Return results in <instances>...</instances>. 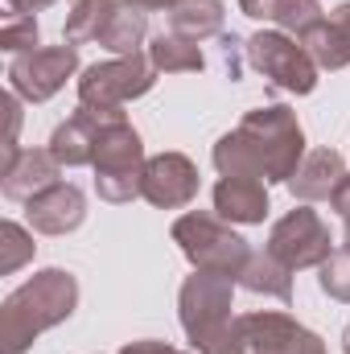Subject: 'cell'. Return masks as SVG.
<instances>
[{
  "instance_id": "1",
  "label": "cell",
  "mask_w": 350,
  "mask_h": 354,
  "mask_svg": "<svg viewBox=\"0 0 350 354\" xmlns=\"http://www.w3.org/2000/svg\"><path fill=\"white\" fill-rule=\"evenodd\" d=\"M79 305V284L62 268H46L33 280H25L17 292H8L0 309V354H25L37 334L66 322Z\"/></svg>"
},
{
  "instance_id": "2",
  "label": "cell",
  "mask_w": 350,
  "mask_h": 354,
  "mask_svg": "<svg viewBox=\"0 0 350 354\" xmlns=\"http://www.w3.org/2000/svg\"><path fill=\"white\" fill-rule=\"evenodd\" d=\"M145 181V149L124 111H103V132L95 149V189L107 202H132Z\"/></svg>"
},
{
  "instance_id": "3",
  "label": "cell",
  "mask_w": 350,
  "mask_h": 354,
  "mask_svg": "<svg viewBox=\"0 0 350 354\" xmlns=\"http://www.w3.org/2000/svg\"><path fill=\"white\" fill-rule=\"evenodd\" d=\"M235 132L252 149V161H256L264 181H288L297 174L305 136H301V124L288 107H256L243 115V124Z\"/></svg>"
},
{
  "instance_id": "4",
  "label": "cell",
  "mask_w": 350,
  "mask_h": 354,
  "mask_svg": "<svg viewBox=\"0 0 350 354\" xmlns=\"http://www.w3.org/2000/svg\"><path fill=\"white\" fill-rule=\"evenodd\" d=\"M181 326L194 351L210 354L231 334V276L198 272L181 284Z\"/></svg>"
},
{
  "instance_id": "5",
  "label": "cell",
  "mask_w": 350,
  "mask_h": 354,
  "mask_svg": "<svg viewBox=\"0 0 350 354\" xmlns=\"http://www.w3.org/2000/svg\"><path fill=\"white\" fill-rule=\"evenodd\" d=\"M174 239L181 243L185 260L198 268V272H219V276H243V268L252 260L248 243L227 231L223 223H214L210 214H185L174 223Z\"/></svg>"
},
{
  "instance_id": "6",
  "label": "cell",
  "mask_w": 350,
  "mask_h": 354,
  "mask_svg": "<svg viewBox=\"0 0 350 354\" xmlns=\"http://www.w3.org/2000/svg\"><path fill=\"white\" fill-rule=\"evenodd\" d=\"M153 79H157V71L140 54L99 62V66H87L79 79V103L91 111H120L128 99H136L153 87Z\"/></svg>"
},
{
  "instance_id": "7",
  "label": "cell",
  "mask_w": 350,
  "mask_h": 354,
  "mask_svg": "<svg viewBox=\"0 0 350 354\" xmlns=\"http://www.w3.org/2000/svg\"><path fill=\"white\" fill-rule=\"evenodd\" d=\"M79 71V50L75 46H37L29 54H17L8 62V91L21 95L25 103H46L50 95L66 87V79Z\"/></svg>"
},
{
  "instance_id": "8",
  "label": "cell",
  "mask_w": 350,
  "mask_h": 354,
  "mask_svg": "<svg viewBox=\"0 0 350 354\" xmlns=\"http://www.w3.org/2000/svg\"><path fill=\"white\" fill-rule=\"evenodd\" d=\"M248 62L260 71L272 87L293 91V95H309L317 87V66L305 54L301 41L284 37V33H256L248 41Z\"/></svg>"
},
{
  "instance_id": "9",
  "label": "cell",
  "mask_w": 350,
  "mask_h": 354,
  "mask_svg": "<svg viewBox=\"0 0 350 354\" xmlns=\"http://www.w3.org/2000/svg\"><path fill=\"white\" fill-rule=\"evenodd\" d=\"M268 252L288 268H309V264H326L334 252H330V231L326 223L313 214V210H293L284 214L276 227H272V239H268Z\"/></svg>"
},
{
  "instance_id": "10",
  "label": "cell",
  "mask_w": 350,
  "mask_h": 354,
  "mask_svg": "<svg viewBox=\"0 0 350 354\" xmlns=\"http://www.w3.org/2000/svg\"><path fill=\"white\" fill-rule=\"evenodd\" d=\"M58 174H62V165L50 149H21L8 161H0V189L8 202H29L42 189L58 185Z\"/></svg>"
},
{
  "instance_id": "11",
  "label": "cell",
  "mask_w": 350,
  "mask_h": 354,
  "mask_svg": "<svg viewBox=\"0 0 350 354\" xmlns=\"http://www.w3.org/2000/svg\"><path fill=\"white\" fill-rule=\"evenodd\" d=\"M140 194L161 206V210H177L198 194V169L181 157V153H161L153 161H145V181Z\"/></svg>"
},
{
  "instance_id": "12",
  "label": "cell",
  "mask_w": 350,
  "mask_h": 354,
  "mask_svg": "<svg viewBox=\"0 0 350 354\" xmlns=\"http://www.w3.org/2000/svg\"><path fill=\"white\" fill-rule=\"evenodd\" d=\"M25 218L42 235H66L87 218V198H83L79 185L58 181V185H50V189H42L37 198L25 202Z\"/></svg>"
},
{
  "instance_id": "13",
  "label": "cell",
  "mask_w": 350,
  "mask_h": 354,
  "mask_svg": "<svg viewBox=\"0 0 350 354\" xmlns=\"http://www.w3.org/2000/svg\"><path fill=\"white\" fill-rule=\"evenodd\" d=\"M99 132H103V111L79 107L66 124H58V128H54V136H50V153L58 157V165H62V169H75V165H95Z\"/></svg>"
},
{
  "instance_id": "14",
  "label": "cell",
  "mask_w": 350,
  "mask_h": 354,
  "mask_svg": "<svg viewBox=\"0 0 350 354\" xmlns=\"http://www.w3.org/2000/svg\"><path fill=\"white\" fill-rule=\"evenodd\" d=\"M342 177H347V169H342V157L334 149H313L297 165V174L288 177V185H293V194L301 202H322V198H334Z\"/></svg>"
},
{
  "instance_id": "15",
  "label": "cell",
  "mask_w": 350,
  "mask_h": 354,
  "mask_svg": "<svg viewBox=\"0 0 350 354\" xmlns=\"http://www.w3.org/2000/svg\"><path fill=\"white\" fill-rule=\"evenodd\" d=\"M214 210L231 223H264L268 189L260 177H223L214 185Z\"/></svg>"
},
{
  "instance_id": "16",
  "label": "cell",
  "mask_w": 350,
  "mask_h": 354,
  "mask_svg": "<svg viewBox=\"0 0 350 354\" xmlns=\"http://www.w3.org/2000/svg\"><path fill=\"white\" fill-rule=\"evenodd\" d=\"M239 8H243L248 17L276 21L280 29H293L297 37H301V33H309V29L322 21L317 0H239Z\"/></svg>"
},
{
  "instance_id": "17",
  "label": "cell",
  "mask_w": 350,
  "mask_h": 354,
  "mask_svg": "<svg viewBox=\"0 0 350 354\" xmlns=\"http://www.w3.org/2000/svg\"><path fill=\"white\" fill-rule=\"evenodd\" d=\"M223 29V0H177L169 8V33L202 41Z\"/></svg>"
},
{
  "instance_id": "18",
  "label": "cell",
  "mask_w": 350,
  "mask_h": 354,
  "mask_svg": "<svg viewBox=\"0 0 350 354\" xmlns=\"http://www.w3.org/2000/svg\"><path fill=\"white\" fill-rule=\"evenodd\" d=\"M297 41L305 46V54H309L313 66H322V71H342V66H350V46H347L342 29H338L334 21H317V25H313L309 33H301Z\"/></svg>"
},
{
  "instance_id": "19",
  "label": "cell",
  "mask_w": 350,
  "mask_h": 354,
  "mask_svg": "<svg viewBox=\"0 0 350 354\" xmlns=\"http://www.w3.org/2000/svg\"><path fill=\"white\" fill-rule=\"evenodd\" d=\"M116 8H120L116 0H75V8L66 17V29H62V41L66 46L99 41V33L107 29V21H111Z\"/></svg>"
},
{
  "instance_id": "20",
  "label": "cell",
  "mask_w": 350,
  "mask_h": 354,
  "mask_svg": "<svg viewBox=\"0 0 350 354\" xmlns=\"http://www.w3.org/2000/svg\"><path fill=\"white\" fill-rule=\"evenodd\" d=\"M149 62H153V71H165V75L202 71L198 41H190V37H181V33H157L153 46H149Z\"/></svg>"
},
{
  "instance_id": "21",
  "label": "cell",
  "mask_w": 350,
  "mask_h": 354,
  "mask_svg": "<svg viewBox=\"0 0 350 354\" xmlns=\"http://www.w3.org/2000/svg\"><path fill=\"white\" fill-rule=\"evenodd\" d=\"M145 29H149V25H145V12H140V8H132V4H124V8H116V12H111L107 29L99 33V46L116 50L120 58H132V54H140Z\"/></svg>"
},
{
  "instance_id": "22",
  "label": "cell",
  "mask_w": 350,
  "mask_h": 354,
  "mask_svg": "<svg viewBox=\"0 0 350 354\" xmlns=\"http://www.w3.org/2000/svg\"><path fill=\"white\" fill-rule=\"evenodd\" d=\"M243 288H252V292H268V297H276V301H293V284H288V268L280 264L272 252H260V256H252L248 268H243Z\"/></svg>"
},
{
  "instance_id": "23",
  "label": "cell",
  "mask_w": 350,
  "mask_h": 354,
  "mask_svg": "<svg viewBox=\"0 0 350 354\" xmlns=\"http://www.w3.org/2000/svg\"><path fill=\"white\" fill-rule=\"evenodd\" d=\"M37 37H42V29H37L33 12H4V25H0V50H8V54L17 58V54L37 50Z\"/></svg>"
},
{
  "instance_id": "24",
  "label": "cell",
  "mask_w": 350,
  "mask_h": 354,
  "mask_svg": "<svg viewBox=\"0 0 350 354\" xmlns=\"http://www.w3.org/2000/svg\"><path fill=\"white\" fill-rule=\"evenodd\" d=\"M0 248H4V256H0V272H4V276H12L17 268L33 256V239H29V235H25V227H21V223H12V218L0 227Z\"/></svg>"
},
{
  "instance_id": "25",
  "label": "cell",
  "mask_w": 350,
  "mask_h": 354,
  "mask_svg": "<svg viewBox=\"0 0 350 354\" xmlns=\"http://www.w3.org/2000/svg\"><path fill=\"white\" fill-rule=\"evenodd\" d=\"M322 288L334 301H350V252H334L322 264Z\"/></svg>"
},
{
  "instance_id": "26",
  "label": "cell",
  "mask_w": 350,
  "mask_h": 354,
  "mask_svg": "<svg viewBox=\"0 0 350 354\" xmlns=\"http://www.w3.org/2000/svg\"><path fill=\"white\" fill-rule=\"evenodd\" d=\"M219 46H223V62H227L231 79H239V75H243V62H239V50H243V41H239L235 33H223V37H219Z\"/></svg>"
},
{
  "instance_id": "27",
  "label": "cell",
  "mask_w": 350,
  "mask_h": 354,
  "mask_svg": "<svg viewBox=\"0 0 350 354\" xmlns=\"http://www.w3.org/2000/svg\"><path fill=\"white\" fill-rule=\"evenodd\" d=\"M120 354H177V351L165 346V342H132V346H124Z\"/></svg>"
},
{
  "instance_id": "28",
  "label": "cell",
  "mask_w": 350,
  "mask_h": 354,
  "mask_svg": "<svg viewBox=\"0 0 350 354\" xmlns=\"http://www.w3.org/2000/svg\"><path fill=\"white\" fill-rule=\"evenodd\" d=\"M334 210H338L342 218H350V177H342V185L334 189Z\"/></svg>"
},
{
  "instance_id": "29",
  "label": "cell",
  "mask_w": 350,
  "mask_h": 354,
  "mask_svg": "<svg viewBox=\"0 0 350 354\" xmlns=\"http://www.w3.org/2000/svg\"><path fill=\"white\" fill-rule=\"evenodd\" d=\"M8 12H37V8H50L54 0H4Z\"/></svg>"
},
{
  "instance_id": "30",
  "label": "cell",
  "mask_w": 350,
  "mask_h": 354,
  "mask_svg": "<svg viewBox=\"0 0 350 354\" xmlns=\"http://www.w3.org/2000/svg\"><path fill=\"white\" fill-rule=\"evenodd\" d=\"M338 29H342V37H347V46H350V4H338L334 8V17H330Z\"/></svg>"
},
{
  "instance_id": "31",
  "label": "cell",
  "mask_w": 350,
  "mask_h": 354,
  "mask_svg": "<svg viewBox=\"0 0 350 354\" xmlns=\"http://www.w3.org/2000/svg\"><path fill=\"white\" fill-rule=\"evenodd\" d=\"M124 4H132V8H140V12H145V8H174L177 0H124Z\"/></svg>"
},
{
  "instance_id": "32",
  "label": "cell",
  "mask_w": 350,
  "mask_h": 354,
  "mask_svg": "<svg viewBox=\"0 0 350 354\" xmlns=\"http://www.w3.org/2000/svg\"><path fill=\"white\" fill-rule=\"evenodd\" d=\"M347 252H350V218H347Z\"/></svg>"
},
{
  "instance_id": "33",
  "label": "cell",
  "mask_w": 350,
  "mask_h": 354,
  "mask_svg": "<svg viewBox=\"0 0 350 354\" xmlns=\"http://www.w3.org/2000/svg\"><path fill=\"white\" fill-rule=\"evenodd\" d=\"M347 354H350V330H347Z\"/></svg>"
}]
</instances>
